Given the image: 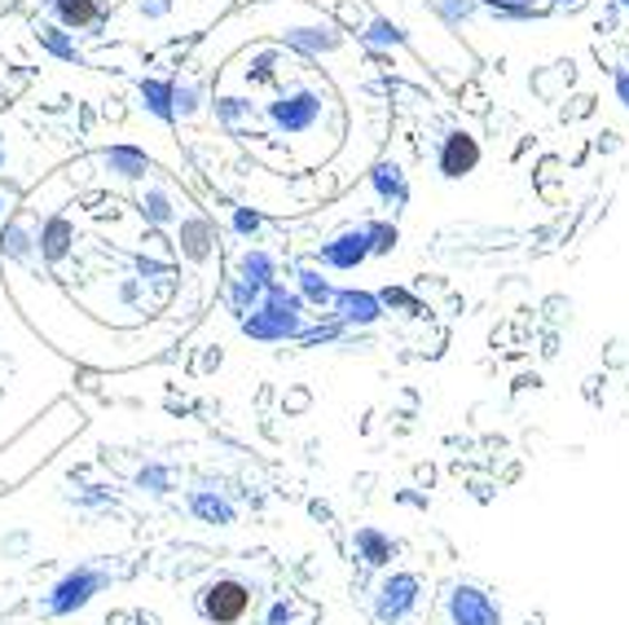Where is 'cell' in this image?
Masks as SVG:
<instances>
[{"label": "cell", "instance_id": "6da1fadb", "mask_svg": "<svg viewBox=\"0 0 629 625\" xmlns=\"http://www.w3.org/2000/svg\"><path fill=\"white\" fill-rule=\"evenodd\" d=\"M256 101L261 137L286 155L291 173H313L335 159L344 146V97L335 89L331 71L304 62L286 80H277Z\"/></svg>", "mask_w": 629, "mask_h": 625}, {"label": "cell", "instance_id": "7a4b0ae2", "mask_svg": "<svg viewBox=\"0 0 629 625\" xmlns=\"http://www.w3.org/2000/svg\"><path fill=\"white\" fill-rule=\"evenodd\" d=\"M234 22H247L252 40H273L291 53L308 58L313 67L335 62L348 49H357L353 31L317 0H252Z\"/></svg>", "mask_w": 629, "mask_h": 625}, {"label": "cell", "instance_id": "3957f363", "mask_svg": "<svg viewBox=\"0 0 629 625\" xmlns=\"http://www.w3.org/2000/svg\"><path fill=\"white\" fill-rule=\"evenodd\" d=\"M370 9L383 13V18H392L401 27V36L410 40V49L419 53V62L436 67L441 76H450V85L466 80L475 71L471 49L436 22V13L427 9V0H370Z\"/></svg>", "mask_w": 629, "mask_h": 625}, {"label": "cell", "instance_id": "277c9868", "mask_svg": "<svg viewBox=\"0 0 629 625\" xmlns=\"http://www.w3.org/2000/svg\"><path fill=\"white\" fill-rule=\"evenodd\" d=\"M243 335L252 344H286V340H308L313 331V309L304 304V295L295 286H286L282 277L261 291L256 309L247 318H238Z\"/></svg>", "mask_w": 629, "mask_h": 625}, {"label": "cell", "instance_id": "5b68a950", "mask_svg": "<svg viewBox=\"0 0 629 625\" xmlns=\"http://www.w3.org/2000/svg\"><path fill=\"white\" fill-rule=\"evenodd\" d=\"M427 604V582L410 568H383L365 586V613L374 625H414Z\"/></svg>", "mask_w": 629, "mask_h": 625}, {"label": "cell", "instance_id": "8992f818", "mask_svg": "<svg viewBox=\"0 0 629 625\" xmlns=\"http://www.w3.org/2000/svg\"><path fill=\"white\" fill-rule=\"evenodd\" d=\"M353 40H357L370 58H383V62H387V67H383L387 76H401V80H410V85H432V76L423 71L419 53L410 49V40L401 36V27H396L392 18L365 9V18L353 27Z\"/></svg>", "mask_w": 629, "mask_h": 625}, {"label": "cell", "instance_id": "52a82bcc", "mask_svg": "<svg viewBox=\"0 0 629 625\" xmlns=\"http://www.w3.org/2000/svg\"><path fill=\"white\" fill-rule=\"evenodd\" d=\"M194 608L207 625H243L256 613V586L238 573H212L194 590Z\"/></svg>", "mask_w": 629, "mask_h": 625}, {"label": "cell", "instance_id": "ba28073f", "mask_svg": "<svg viewBox=\"0 0 629 625\" xmlns=\"http://www.w3.org/2000/svg\"><path fill=\"white\" fill-rule=\"evenodd\" d=\"M441 622L445 625H507L502 604L493 599L489 586L471 577H453L441 586Z\"/></svg>", "mask_w": 629, "mask_h": 625}, {"label": "cell", "instance_id": "9c48e42d", "mask_svg": "<svg viewBox=\"0 0 629 625\" xmlns=\"http://www.w3.org/2000/svg\"><path fill=\"white\" fill-rule=\"evenodd\" d=\"M106 586H110V573H106V568H97V564H76L71 573H62V577L49 586L45 613H49V617H71V613L89 608Z\"/></svg>", "mask_w": 629, "mask_h": 625}, {"label": "cell", "instance_id": "30bf717a", "mask_svg": "<svg viewBox=\"0 0 629 625\" xmlns=\"http://www.w3.org/2000/svg\"><path fill=\"white\" fill-rule=\"evenodd\" d=\"M313 261L326 268V273H357L365 261H374V256H370V225H365V221L340 225L335 234H326V238L317 243V256H313Z\"/></svg>", "mask_w": 629, "mask_h": 625}, {"label": "cell", "instance_id": "8fae6325", "mask_svg": "<svg viewBox=\"0 0 629 625\" xmlns=\"http://www.w3.org/2000/svg\"><path fill=\"white\" fill-rule=\"evenodd\" d=\"M484 164V141L471 128H450L436 146V173L445 180H466Z\"/></svg>", "mask_w": 629, "mask_h": 625}, {"label": "cell", "instance_id": "7c38bea8", "mask_svg": "<svg viewBox=\"0 0 629 625\" xmlns=\"http://www.w3.org/2000/svg\"><path fill=\"white\" fill-rule=\"evenodd\" d=\"M365 185L374 189V207H379V216H401L405 207H410V177H405V168L396 164V159H374L370 168H365Z\"/></svg>", "mask_w": 629, "mask_h": 625}, {"label": "cell", "instance_id": "4fadbf2b", "mask_svg": "<svg viewBox=\"0 0 629 625\" xmlns=\"http://www.w3.org/2000/svg\"><path fill=\"white\" fill-rule=\"evenodd\" d=\"M326 313L340 326H348V331H365V326H379L383 322L387 304H383V295H374L365 286H335V300H331Z\"/></svg>", "mask_w": 629, "mask_h": 625}, {"label": "cell", "instance_id": "5bb4252c", "mask_svg": "<svg viewBox=\"0 0 629 625\" xmlns=\"http://www.w3.org/2000/svg\"><path fill=\"white\" fill-rule=\"evenodd\" d=\"M177 247L185 261L194 265H212L216 261V225L203 212H189L177 221Z\"/></svg>", "mask_w": 629, "mask_h": 625}, {"label": "cell", "instance_id": "9a60e30c", "mask_svg": "<svg viewBox=\"0 0 629 625\" xmlns=\"http://www.w3.org/2000/svg\"><path fill=\"white\" fill-rule=\"evenodd\" d=\"M353 555H357L370 573H383V568L396 564L401 546H396V537L387 534V529H379V525H357L353 529Z\"/></svg>", "mask_w": 629, "mask_h": 625}, {"label": "cell", "instance_id": "2e32d148", "mask_svg": "<svg viewBox=\"0 0 629 625\" xmlns=\"http://www.w3.org/2000/svg\"><path fill=\"white\" fill-rule=\"evenodd\" d=\"M234 277L256 286V291L273 286L277 282V252L265 247V243H243V252L234 256Z\"/></svg>", "mask_w": 629, "mask_h": 625}, {"label": "cell", "instance_id": "e0dca14e", "mask_svg": "<svg viewBox=\"0 0 629 625\" xmlns=\"http://www.w3.org/2000/svg\"><path fill=\"white\" fill-rule=\"evenodd\" d=\"M49 13L62 31L71 36H89L106 22V0H49Z\"/></svg>", "mask_w": 629, "mask_h": 625}, {"label": "cell", "instance_id": "ac0fdd59", "mask_svg": "<svg viewBox=\"0 0 629 625\" xmlns=\"http://www.w3.org/2000/svg\"><path fill=\"white\" fill-rule=\"evenodd\" d=\"M36 247H40V261H45V265H62V261L71 256V247H76V221H71L67 212H53V216L40 225Z\"/></svg>", "mask_w": 629, "mask_h": 625}, {"label": "cell", "instance_id": "d6986e66", "mask_svg": "<svg viewBox=\"0 0 629 625\" xmlns=\"http://www.w3.org/2000/svg\"><path fill=\"white\" fill-rule=\"evenodd\" d=\"M185 507H189V516H194L198 525H212V529L238 525V507H234L220 489H189V494H185Z\"/></svg>", "mask_w": 629, "mask_h": 625}, {"label": "cell", "instance_id": "ffe728a7", "mask_svg": "<svg viewBox=\"0 0 629 625\" xmlns=\"http://www.w3.org/2000/svg\"><path fill=\"white\" fill-rule=\"evenodd\" d=\"M137 203H141L146 225H155V230H177L180 207H177V198H173V189H168V185H159V180H141Z\"/></svg>", "mask_w": 629, "mask_h": 625}, {"label": "cell", "instance_id": "44dd1931", "mask_svg": "<svg viewBox=\"0 0 629 625\" xmlns=\"http://www.w3.org/2000/svg\"><path fill=\"white\" fill-rule=\"evenodd\" d=\"M97 159H101V168H106L110 177H119V180H137V185H141V180L155 177L150 155H146V150H137V146H124V141H119V146H110V150H101Z\"/></svg>", "mask_w": 629, "mask_h": 625}, {"label": "cell", "instance_id": "7402d4cb", "mask_svg": "<svg viewBox=\"0 0 629 625\" xmlns=\"http://www.w3.org/2000/svg\"><path fill=\"white\" fill-rule=\"evenodd\" d=\"M291 273H295V277H291V286L304 295V304H308L313 313L331 309V300H335V282L326 277V268L317 265V261H304V265H295Z\"/></svg>", "mask_w": 629, "mask_h": 625}, {"label": "cell", "instance_id": "603a6c76", "mask_svg": "<svg viewBox=\"0 0 629 625\" xmlns=\"http://www.w3.org/2000/svg\"><path fill=\"white\" fill-rule=\"evenodd\" d=\"M173 110H177V124H194L212 110V85L198 80V76H185L173 80Z\"/></svg>", "mask_w": 629, "mask_h": 625}, {"label": "cell", "instance_id": "cb8c5ba5", "mask_svg": "<svg viewBox=\"0 0 629 625\" xmlns=\"http://www.w3.org/2000/svg\"><path fill=\"white\" fill-rule=\"evenodd\" d=\"M137 101H141V110L155 115L164 128L177 124V110H173V80H164V76H141V80H137Z\"/></svg>", "mask_w": 629, "mask_h": 625}, {"label": "cell", "instance_id": "d4e9b609", "mask_svg": "<svg viewBox=\"0 0 629 625\" xmlns=\"http://www.w3.org/2000/svg\"><path fill=\"white\" fill-rule=\"evenodd\" d=\"M36 40H40V49H45V53H53L58 62H67V67H89V58H85L80 40H76L71 31H62L58 22H40V27H36Z\"/></svg>", "mask_w": 629, "mask_h": 625}, {"label": "cell", "instance_id": "484cf974", "mask_svg": "<svg viewBox=\"0 0 629 625\" xmlns=\"http://www.w3.org/2000/svg\"><path fill=\"white\" fill-rule=\"evenodd\" d=\"M427 9L436 13V22L453 31L458 40H462V31H471L480 18H484V9H480V0H427Z\"/></svg>", "mask_w": 629, "mask_h": 625}, {"label": "cell", "instance_id": "4316f807", "mask_svg": "<svg viewBox=\"0 0 629 625\" xmlns=\"http://www.w3.org/2000/svg\"><path fill=\"white\" fill-rule=\"evenodd\" d=\"M480 9L489 22H533V18H546L554 4L550 0H480Z\"/></svg>", "mask_w": 629, "mask_h": 625}, {"label": "cell", "instance_id": "83f0119b", "mask_svg": "<svg viewBox=\"0 0 629 625\" xmlns=\"http://www.w3.org/2000/svg\"><path fill=\"white\" fill-rule=\"evenodd\" d=\"M0 252L18 265H36L40 261V247H36V234L27 225H4L0 230Z\"/></svg>", "mask_w": 629, "mask_h": 625}, {"label": "cell", "instance_id": "f1b7e54d", "mask_svg": "<svg viewBox=\"0 0 629 625\" xmlns=\"http://www.w3.org/2000/svg\"><path fill=\"white\" fill-rule=\"evenodd\" d=\"M370 225V256H392L401 247V230L392 216H365Z\"/></svg>", "mask_w": 629, "mask_h": 625}, {"label": "cell", "instance_id": "f546056e", "mask_svg": "<svg viewBox=\"0 0 629 625\" xmlns=\"http://www.w3.org/2000/svg\"><path fill=\"white\" fill-rule=\"evenodd\" d=\"M229 230L252 243V238L265 234V212H261L256 203H234V207H229Z\"/></svg>", "mask_w": 629, "mask_h": 625}, {"label": "cell", "instance_id": "4dcf8cb0", "mask_svg": "<svg viewBox=\"0 0 629 625\" xmlns=\"http://www.w3.org/2000/svg\"><path fill=\"white\" fill-rule=\"evenodd\" d=\"M295 617H299L295 595H273L265 604V613H261V625H295Z\"/></svg>", "mask_w": 629, "mask_h": 625}, {"label": "cell", "instance_id": "1f68e13d", "mask_svg": "<svg viewBox=\"0 0 629 625\" xmlns=\"http://www.w3.org/2000/svg\"><path fill=\"white\" fill-rule=\"evenodd\" d=\"M137 485H141V489H150V494H168L173 471H168V467H159V462H150V467L137 476Z\"/></svg>", "mask_w": 629, "mask_h": 625}, {"label": "cell", "instance_id": "d6a6232c", "mask_svg": "<svg viewBox=\"0 0 629 625\" xmlns=\"http://www.w3.org/2000/svg\"><path fill=\"white\" fill-rule=\"evenodd\" d=\"M173 9H177V0H137V13L146 22H164V18H173Z\"/></svg>", "mask_w": 629, "mask_h": 625}, {"label": "cell", "instance_id": "836d02e7", "mask_svg": "<svg viewBox=\"0 0 629 625\" xmlns=\"http://www.w3.org/2000/svg\"><path fill=\"white\" fill-rule=\"evenodd\" d=\"M612 92H617V101L629 110V67H617V71H612Z\"/></svg>", "mask_w": 629, "mask_h": 625}, {"label": "cell", "instance_id": "e575fe53", "mask_svg": "<svg viewBox=\"0 0 629 625\" xmlns=\"http://www.w3.org/2000/svg\"><path fill=\"white\" fill-rule=\"evenodd\" d=\"M550 4H554V9H581L586 0H550Z\"/></svg>", "mask_w": 629, "mask_h": 625}, {"label": "cell", "instance_id": "d590c367", "mask_svg": "<svg viewBox=\"0 0 629 625\" xmlns=\"http://www.w3.org/2000/svg\"><path fill=\"white\" fill-rule=\"evenodd\" d=\"M4 212H9V198H4V194H0V221H4Z\"/></svg>", "mask_w": 629, "mask_h": 625}, {"label": "cell", "instance_id": "8d00e7d4", "mask_svg": "<svg viewBox=\"0 0 629 625\" xmlns=\"http://www.w3.org/2000/svg\"><path fill=\"white\" fill-rule=\"evenodd\" d=\"M612 4H617V9H626V13H629V0H612Z\"/></svg>", "mask_w": 629, "mask_h": 625}, {"label": "cell", "instance_id": "74e56055", "mask_svg": "<svg viewBox=\"0 0 629 625\" xmlns=\"http://www.w3.org/2000/svg\"><path fill=\"white\" fill-rule=\"evenodd\" d=\"M0 164H4V146H0Z\"/></svg>", "mask_w": 629, "mask_h": 625}]
</instances>
